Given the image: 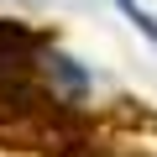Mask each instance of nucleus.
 Returning a JSON list of instances; mask_svg holds the SVG:
<instances>
[{
	"instance_id": "obj_1",
	"label": "nucleus",
	"mask_w": 157,
	"mask_h": 157,
	"mask_svg": "<svg viewBox=\"0 0 157 157\" xmlns=\"http://www.w3.org/2000/svg\"><path fill=\"white\" fill-rule=\"evenodd\" d=\"M42 73H47V84H52V94H63V100H89V89H94V78H89V68L78 63V58H68L63 47H47L42 52Z\"/></svg>"
},
{
	"instance_id": "obj_2",
	"label": "nucleus",
	"mask_w": 157,
	"mask_h": 157,
	"mask_svg": "<svg viewBox=\"0 0 157 157\" xmlns=\"http://www.w3.org/2000/svg\"><path fill=\"white\" fill-rule=\"evenodd\" d=\"M115 11H121V16H126V21H131V26H136L152 47H157V16H152L147 6H136V0H115Z\"/></svg>"
}]
</instances>
